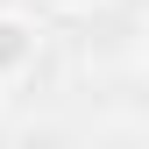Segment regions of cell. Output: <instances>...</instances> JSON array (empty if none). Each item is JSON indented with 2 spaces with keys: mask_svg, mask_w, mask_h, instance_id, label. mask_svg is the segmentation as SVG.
I'll list each match as a JSON object with an SVG mask.
<instances>
[{
  "mask_svg": "<svg viewBox=\"0 0 149 149\" xmlns=\"http://www.w3.org/2000/svg\"><path fill=\"white\" fill-rule=\"evenodd\" d=\"M36 57H43V29H36V14L0 7V85L22 78V71H36Z\"/></svg>",
  "mask_w": 149,
  "mask_h": 149,
  "instance_id": "cell-1",
  "label": "cell"
},
{
  "mask_svg": "<svg viewBox=\"0 0 149 149\" xmlns=\"http://www.w3.org/2000/svg\"><path fill=\"white\" fill-rule=\"evenodd\" d=\"M50 14H85V7H100V0H43Z\"/></svg>",
  "mask_w": 149,
  "mask_h": 149,
  "instance_id": "cell-2",
  "label": "cell"
}]
</instances>
